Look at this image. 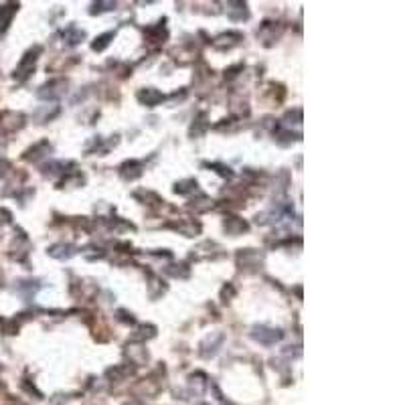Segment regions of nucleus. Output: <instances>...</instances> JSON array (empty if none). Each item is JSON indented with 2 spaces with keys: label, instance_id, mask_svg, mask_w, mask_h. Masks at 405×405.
<instances>
[{
  "label": "nucleus",
  "instance_id": "14",
  "mask_svg": "<svg viewBox=\"0 0 405 405\" xmlns=\"http://www.w3.org/2000/svg\"><path fill=\"white\" fill-rule=\"evenodd\" d=\"M152 336H156V326H152V324H140V326L132 332L130 343H142V341H148V339H152Z\"/></svg>",
  "mask_w": 405,
  "mask_h": 405
},
{
  "label": "nucleus",
  "instance_id": "21",
  "mask_svg": "<svg viewBox=\"0 0 405 405\" xmlns=\"http://www.w3.org/2000/svg\"><path fill=\"white\" fill-rule=\"evenodd\" d=\"M116 39V32L114 30H110V32H104V35H99L93 43H91V49L93 51H97V53H102L106 47H110V43Z\"/></svg>",
  "mask_w": 405,
  "mask_h": 405
},
{
  "label": "nucleus",
  "instance_id": "22",
  "mask_svg": "<svg viewBox=\"0 0 405 405\" xmlns=\"http://www.w3.org/2000/svg\"><path fill=\"white\" fill-rule=\"evenodd\" d=\"M134 199H138L140 203H144V205H150V201H154V207H160L164 199H160L156 193H152V191H136L134 193Z\"/></svg>",
  "mask_w": 405,
  "mask_h": 405
},
{
  "label": "nucleus",
  "instance_id": "10",
  "mask_svg": "<svg viewBox=\"0 0 405 405\" xmlns=\"http://www.w3.org/2000/svg\"><path fill=\"white\" fill-rule=\"evenodd\" d=\"M241 39H243V35H241L239 30H229V32L219 35V37L213 41V45H215V49H219V51H227V49H233L235 45H239Z\"/></svg>",
  "mask_w": 405,
  "mask_h": 405
},
{
  "label": "nucleus",
  "instance_id": "26",
  "mask_svg": "<svg viewBox=\"0 0 405 405\" xmlns=\"http://www.w3.org/2000/svg\"><path fill=\"white\" fill-rule=\"evenodd\" d=\"M118 320L124 322V324H134V322H136V318H134L128 310H118Z\"/></svg>",
  "mask_w": 405,
  "mask_h": 405
},
{
  "label": "nucleus",
  "instance_id": "1",
  "mask_svg": "<svg viewBox=\"0 0 405 405\" xmlns=\"http://www.w3.org/2000/svg\"><path fill=\"white\" fill-rule=\"evenodd\" d=\"M41 53H43V47H41V45H35L32 49H28V51L24 53V57L20 59L16 71H14V79L24 81V79L35 71V63H37V59H39Z\"/></svg>",
  "mask_w": 405,
  "mask_h": 405
},
{
  "label": "nucleus",
  "instance_id": "12",
  "mask_svg": "<svg viewBox=\"0 0 405 405\" xmlns=\"http://www.w3.org/2000/svg\"><path fill=\"white\" fill-rule=\"evenodd\" d=\"M47 253H49L51 257L63 261V259H71V257L77 253V247L71 245V243H55V245H51V247L47 249Z\"/></svg>",
  "mask_w": 405,
  "mask_h": 405
},
{
  "label": "nucleus",
  "instance_id": "3",
  "mask_svg": "<svg viewBox=\"0 0 405 405\" xmlns=\"http://www.w3.org/2000/svg\"><path fill=\"white\" fill-rule=\"evenodd\" d=\"M223 343H225V334L221 330H215V332L207 334L201 341V345H199V355H201L203 359L215 357L219 353V349L223 347Z\"/></svg>",
  "mask_w": 405,
  "mask_h": 405
},
{
  "label": "nucleus",
  "instance_id": "18",
  "mask_svg": "<svg viewBox=\"0 0 405 405\" xmlns=\"http://www.w3.org/2000/svg\"><path fill=\"white\" fill-rule=\"evenodd\" d=\"M207 130H209L207 114H205V112H201V114L197 116V120L193 122V126H191V130H189V134H191L193 138H199V136H203V134H205Z\"/></svg>",
  "mask_w": 405,
  "mask_h": 405
},
{
  "label": "nucleus",
  "instance_id": "24",
  "mask_svg": "<svg viewBox=\"0 0 405 405\" xmlns=\"http://www.w3.org/2000/svg\"><path fill=\"white\" fill-rule=\"evenodd\" d=\"M203 166H205V168H211V171H215L219 177H225V179H231V177H233V171H231L229 166L221 164V162H205Z\"/></svg>",
  "mask_w": 405,
  "mask_h": 405
},
{
  "label": "nucleus",
  "instance_id": "11",
  "mask_svg": "<svg viewBox=\"0 0 405 405\" xmlns=\"http://www.w3.org/2000/svg\"><path fill=\"white\" fill-rule=\"evenodd\" d=\"M142 171H144V164H142L140 160H126V162L118 168V173H120V177H122L124 181H136V179H140V177H142Z\"/></svg>",
  "mask_w": 405,
  "mask_h": 405
},
{
  "label": "nucleus",
  "instance_id": "15",
  "mask_svg": "<svg viewBox=\"0 0 405 405\" xmlns=\"http://www.w3.org/2000/svg\"><path fill=\"white\" fill-rule=\"evenodd\" d=\"M18 4H2L0 6V32H4L12 20V16L16 14Z\"/></svg>",
  "mask_w": 405,
  "mask_h": 405
},
{
  "label": "nucleus",
  "instance_id": "7",
  "mask_svg": "<svg viewBox=\"0 0 405 405\" xmlns=\"http://www.w3.org/2000/svg\"><path fill=\"white\" fill-rule=\"evenodd\" d=\"M51 150H53V146L49 144V140H41V142H37V144H32L26 152H24V160H28V162H39V160H43V158H47L49 154H51Z\"/></svg>",
  "mask_w": 405,
  "mask_h": 405
},
{
  "label": "nucleus",
  "instance_id": "6",
  "mask_svg": "<svg viewBox=\"0 0 405 405\" xmlns=\"http://www.w3.org/2000/svg\"><path fill=\"white\" fill-rule=\"evenodd\" d=\"M223 229H225L227 235L237 237V235H243V233L249 231V223H247L245 219L237 217V215H225V219H223Z\"/></svg>",
  "mask_w": 405,
  "mask_h": 405
},
{
  "label": "nucleus",
  "instance_id": "19",
  "mask_svg": "<svg viewBox=\"0 0 405 405\" xmlns=\"http://www.w3.org/2000/svg\"><path fill=\"white\" fill-rule=\"evenodd\" d=\"M237 8H227V14L231 20H247L249 18V10L245 2H235Z\"/></svg>",
  "mask_w": 405,
  "mask_h": 405
},
{
  "label": "nucleus",
  "instance_id": "28",
  "mask_svg": "<svg viewBox=\"0 0 405 405\" xmlns=\"http://www.w3.org/2000/svg\"><path fill=\"white\" fill-rule=\"evenodd\" d=\"M243 67H245L243 63H239V65H235V67H229V69L225 71V77H227V79H233V77H237V75H239V71H243Z\"/></svg>",
  "mask_w": 405,
  "mask_h": 405
},
{
  "label": "nucleus",
  "instance_id": "25",
  "mask_svg": "<svg viewBox=\"0 0 405 405\" xmlns=\"http://www.w3.org/2000/svg\"><path fill=\"white\" fill-rule=\"evenodd\" d=\"M114 8H116V2H93L89 8V14H102V12H108Z\"/></svg>",
  "mask_w": 405,
  "mask_h": 405
},
{
  "label": "nucleus",
  "instance_id": "4",
  "mask_svg": "<svg viewBox=\"0 0 405 405\" xmlns=\"http://www.w3.org/2000/svg\"><path fill=\"white\" fill-rule=\"evenodd\" d=\"M65 91H67V79H63V77H53V79H49L45 85H41V89L37 91V95H39L41 99H59Z\"/></svg>",
  "mask_w": 405,
  "mask_h": 405
},
{
  "label": "nucleus",
  "instance_id": "13",
  "mask_svg": "<svg viewBox=\"0 0 405 405\" xmlns=\"http://www.w3.org/2000/svg\"><path fill=\"white\" fill-rule=\"evenodd\" d=\"M164 22H166V18H162L156 26H148L144 32H146V37H148V41L150 43H164V39L168 37V32H166V28H164Z\"/></svg>",
  "mask_w": 405,
  "mask_h": 405
},
{
  "label": "nucleus",
  "instance_id": "23",
  "mask_svg": "<svg viewBox=\"0 0 405 405\" xmlns=\"http://www.w3.org/2000/svg\"><path fill=\"white\" fill-rule=\"evenodd\" d=\"M191 209H195V213H205V211H209L211 207H213V201L207 197V195H199L197 199H193L191 201V205H189Z\"/></svg>",
  "mask_w": 405,
  "mask_h": 405
},
{
  "label": "nucleus",
  "instance_id": "8",
  "mask_svg": "<svg viewBox=\"0 0 405 405\" xmlns=\"http://www.w3.org/2000/svg\"><path fill=\"white\" fill-rule=\"evenodd\" d=\"M168 227L175 229V231H179L185 237H195V235L201 233V223L195 221V219H179L175 223H168Z\"/></svg>",
  "mask_w": 405,
  "mask_h": 405
},
{
  "label": "nucleus",
  "instance_id": "16",
  "mask_svg": "<svg viewBox=\"0 0 405 405\" xmlns=\"http://www.w3.org/2000/svg\"><path fill=\"white\" fill-rule=\"evenodd\" d=\"M197 191H199L197 179H185V181H181V183L175 185V193H177V195H183V197L193 195V193H197Z\"/></svg>",
  "mask_w": 405,
  "mask_h": 405
},
{
  "label": "nucleus",
  "instance_id": "30",
  "mask_svg": "<svg viewBox=\"0 0 405 405\" xmlns=\"http://www.w3.org/2000/svg\"><path fill=\"white\" fill-rule=\"evenodd\" d=\"M8 171H10V162H8V160H0V179L6 177Z\"/></svg>",
  "mask_w": 405,
  "mask_h": 405
},
{
  "label": "nucleus",
  "instance_id": "5",
  "mask_svg": "<svg viewBox=\"0 0 405 405\" xmlns=\"http://www.w3.org/2000/svg\"><path fill=\"white\" fill-rule=\"evenodd\" d=\"M263 261V255L257 249H239L237 251V265L241 269H253L259 267Z\"/></svg>",
  "mask_w": 405,
  "mask_h": 405
},
{
  "label": "nucleus",
  "instance_id": "2",
  "mask_svg": "<svg viewBox=\"0 0 405 405\" xmlns=\"http://www.w3.org/2000/svg\"><path fill=\"white\" fill-rule=\"evenodd\" d=\"M251 339L263 347H274L276 343H280L284 339V332L280 328H272L265 324H257L251 328Z\"/></svg>",
  "mask_w": 405,
  "mask_h": 405
},
{
  "label": "nucleus",
  "instance_id": "9",
  "mask_svg": "<svg viewBox=\"0 0 405 405\" xmlns=\"http://www.w3.org/2000/svg\"><path fill=\"white\" fill-rule=\"evenodd\" d=\"M136 97H138V102H140L142 106H146V108H156L158 104L164 102V93H160L156 87H144V89H140V91L136 93Z\"/></svg>",
  "mask_w": 405,
  "mask_h": 405
},
{
  "label": "nucleus",
  "instance_id": "17",
  "mask_svg": "<svg viewBox=\"0 0 405 405\" xmlns=\"http://www.w3.org/2000/svg\"><path fill=\"white\" fill-rule=\"evenodd\" d=\"M63 39H65V45L75 47V45H79V43L85 39V30L75 28V26H69V28L63 32Z\"/></svg>",
  "mask_w": 405,
  "mask_h": 405
},
{
  "label": "nucleus",
  "instance_id": "31",
  "mask_svg": "<svg viewBox=\"0 0 405 405\" xmlns=\"http://www.w3.org/2000/svg\"><path fill=\"white\" fill-rule=\"evenodd\" d=\"M225 405H231V403H225Z\"/></svg>",
  "mask_w": 405,
  "mask_h": 405
},
{
  "label": "nucleus",
  "instance_id": "20",
  "mask_svg": "<svg viewBox=\"0 0 405 405\" xmlns=\"http://www.w3.org/2000/svg\"><path fill=\"white\" fill-rule=\"evenodd\" d=\"M164 274L173 276V278H181V280H187L191 276V267L187 263H175V265H168L164 269Z\"/></svg>",
  "mask_w": 405,
  "mask_h": 405
},
{
  "label": "nucleus",
  "instance_id": "27",
  "mask_svg": "<svg viewBox=\"0 0 405 405\" xmlns=\"http://www.w3.org/2000/svg\"><path fill=\"white\" fill-rule=\"evenodd\" d=\"M233 296H235V288H233L231 284H227V286L221 290V300H223V302H229Z\"/></svg>",
  "mask_w": 405,
  "mask_h": 405
},
{
  "label": "nucleus",
  "instance_id": "29",
  "mask_svg": "<svg viewBox=\"0 0 405 405\" xmlns=\"http://www.w3.org/2000/svg\"><path fill=\"white\" fill-rule=\"evenodd\" d=\"M10 219H12V215H10L6 209H0V225H6V223H10Z\"/></svg>",
  "mask_w": 405,
  "mask_h": 405
}]
</instances>
